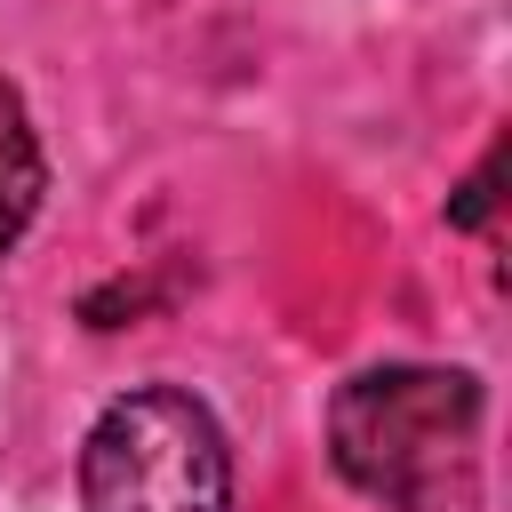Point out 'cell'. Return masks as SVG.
Wrapping results in <instances>:
<instances>
[{"mask_svg": "<svg viewBox=\"0 0 512 512\" xmlns=\"http://www.w3.org/2000/svg\"><path fill=\"white\" fill-rule=\"evenodd\" d=\"M480 376L464 368H360L328 400L336 472L392 512H472L480 496Z\"/></svg>", "mask_w": 512, "mask_h": 512, "instance_id": "6da1fadb", "label": "cell"}, {"mask_svg": "<svg viewBox=\"0 0 512 512\" xmlns=\"http://www.w3.org/2000/svg\"><path fill=\"white\" fill-rule=\"evenodd\" d=\"M496 176H504V144H488V160L456 184V200H448V224H456V232H480V224H488V208H496Z\"/></svg>", "mask_w": 512, "mask_h": 512, "instance_id": "277c9868", "label": "cell"}, {"mask_svg": "<svg viewBox=\"0 0 512 512\" xmlns=\"http://www.w3.org/2000/svg\"><path fill=\"white\" fill-rule=\"evenodd\" d=\"M80 504L88 512H232L224 424L176 384H136L104 400V416L80 440Z\"/></svg>", "mask_w": 512, "mask_h": 512, "instance_id": "7a4b0ae2", "label": "cell"}, {"mask_svg": "<svg viewBox=\"0 0 512 512\" xmlns=\"http://www.w3.org/2000/svg\"><path fill=\"white\" fill-rule=\"evenodd\" d=\"M40 192H48V160H40L32 112H24V96L0 80V264H8V256H16V240L32 232Z\"/></svg>", "mask_w": 512, "mask_h": 512, "instance_id": "3957f363", "label": "cell"}]
</instances>
